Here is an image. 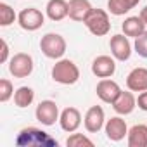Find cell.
<instances>
[{
    "instance_id": "e0dca14e",
    "label": "cell",
    "mask_w": 147,
    "mask_h": 147,
    "mask_svg": "<svg viewBox=\"0 0 147 147\" xmlns=\"http://www.w3.org/2000/svg\"><path fill=\"white\" fill-rule=\"evenodd\" d=\"M67 4H69V12H67L69 19L78 21V23H83L88 12L94 9L88 0H69Z\"/></svg>"
},
{
    "instance_id": "83f0119b",
    "label": "cell",
    "mask_w": 147,
    "mask_h": 147,
    "mask_svg": "<svg viewBox=\"0 0 147 147\" xmlns=\"http://www.w3.org/2000/svg\"><path fill=\"white\" fill-rule=\"evenodd\" d=\"M140 18H142V21H144V23L147 24V5H145V7H144L142 11H140Z\"/></svg>"
},
{
    "instance_id": "5b68a950",
    "label": "cell",
    "mask_w": 147,
    "mask_h": 147,
    "mask_svg": "<svg viewBox=\"0 0 147 147\" xmlns=\"http://www.w3.org/2000/svg\"><path fill=\"white\" fill-rule=\"evenodd\" d=\"M33 57L26 52H18L9 61V73L14 78H28L33 73Z\"/></svg>"
},
{
    "instance_id": "277c9868",
    "label": "cell",
    "mask_w": 147,
    "mask_h": 147,
    "mask_svg": "<svg viewBox=\"0 0 147 147\" xmlns=\"http://www.w3.org/2000/svg\"><path fill=\"white\" fill-rule=\"evenodd\" d=\"M66 40L59 33H47L40 40V50L49 59H61L66 54Z\"/></svg>"
},
{
    "instance_id": "9c48e42d",
    "label": "cell",
    "mask_w": 147,
    "mask_h": 147,
    "mask_svg": "<svg viewBox=\"0 0 147 147\" xmlns=\"http://www.w3.org/2000/svg\"><path fill=\"white\" fill-rule=\"evenodd\" d=\"M83 125H85V130L88 133H97L104 128L106 125V114H104V109L100 106H92L85 118H83Z\"/></svg>"
},
{
    "instance_id": "9a60e30c",
    "label": "cell",
    "mask_w": 147,
    "mask_h": 147,
    "mask_svg": "<svg viewBox=\"0 0 147 147\" xmlns=\"http://www.w3.org/2000/svg\"><path fill=\"white\" fill-rule=\"evenodd\" d=\"M135 107H137V99H135V95L131 94V90H130V92H123V90H121L119 97L113 102V109H114L119 116L131 114Z\"/></svg>"
},
{
    "instance_id": "44dd1931",
    "label": "cell",
    "mask_w": 147,
    "mask_h": 147,
    "mask_svg": "<svg viewBox=\"0 0 147 147\" xmlns=\"http://www.w3.org/2000/svg\"><path fill=\"white\" fill-rule=\"evenodd\" d=\"M33 100H35V90L31 87H19L14 92V104L21 109L31 106Z\"/></svg>"
},
{
    "instance_id": "8fae6325",
    "label": "cell",
    "mask_w": 147,
    "mask_h": 147,
    "mask_svg": "<svg viewBox=\"0 0 147 147\" xmlns=\"http://www.w3.org/2000/svg\"><path fill=\"white\" fill-rule=\"evenodd\" d=\"M92 73L97 78H111L116 73V59L111 55H99L92 62Z\"/></svg>"
},
{
    "instance_id": "4fadbf2b",
    "label": "cell",
    "mask_w": 147,
    "mask_h": 147,
    "mask_svg": "<svg viewBox=\"0 0 147 147\" xmlns=\"http://www.w3.org/2000/svg\"><path fill=\"white\" fill-rule=\"evenodd\" d=\"M104 130H106V135L111 142H119L128 135V126H126L125 119L119 118V116H114V118L107 119L106 125H104Z\"/></svg>"
},
{
    "instance_id": "ba28073f",
    "label": "cell",
    "mask_w": 147,
    "mask_h": 147,
    "mask_svg": "<svg viewBox=\"0 0 147 147\" xmlns=\"http://www.w3.org/2000/svg\"><path fill=\"white\" fill-rule=\"evenodd\" d=\"M109 49H111V54L116 61H128L130 55H131V43L128 40V36L123 33V35H114L111 36V42H109Z\"/></svg>"
},
{
    "instance_id": "5bb4252c",
    "label": "cell",
    "mask_w": 147,
    "mask_h": 147,
    "mask_svg": "<svg viewBox=\"0 0 147 147\" xmlns=\"http://www.w3.org/2000/svg\"><path fill=\"white\" fill-rule=\"evenodd\" d=\"M126 87L131 92H145L147 90V67H135L126 76Z\"/></svg>"
},
{
    "instance_id": "3957f363",
    "label": "cell",
    "mask_w": 147,
    "mask_h": 147,
    "mask_svg": "<svg viewBox=\"0 0 147 147\" xmlns=\"http://www.w3.org/2000/svg\"><path fill=\"white\" fill-rule=\"evenodd\" d=\"M83 24L87 26V30L95 35V36H106L111 31V21H109V14L104 9H92L88 12V16L85 18Z\"/></svg>"
},
{
    "instance_id": "30bf717a",
    "label": "cell",
    "mask_w": 147,
    "mask_h": 147,
    "mask_svg": "<svg viewBox=\"0 0 147 147\" xmlns=\"http://www.w3.org/2000/svg\"><path fill=\"white\" fill-rule=\"evenodd\" d=\"M95 92H97V97H99L102 102H106V104H113V102L119 97L121 88H119V85H118L114 80L102 78V80L97 83Z\"/></svg>"
},
{
    "instance_id": "2e32d148",
    "label": "cell",
    "mask_w": 147,
    "mask_h": 147,
    "mask_svg": "<svg viewBox=\"0 0 147 147\" xmlns=\"http://www.w3.org/2000/svg\"><path fill=\"white\" fill-rule=\"evenodd\" d=\"M69 12V4L66 0H49L45 5V14L50 21H62L64 18H67Z\"/></svg>"
},
{
    "instance_id": "d6986e66",
    "label": "cell",
    "mask_w": 147,
    "mask_h": 147,
    "mask_svg": "<svg viewBox=\"0 0 147 147\" xmlns=\"http://www.w3.org/2000/svg\"><path fill=\"white\" fill-rule=\"evenodd\" d=\"M128 147H147V125H135L126 135Z\"/></svg>"
},
{
    "instance_id": "6da1fadb",
    "label": "cell",
    "mask_w": 147,
    "mask_h": 147,
    "mask_svg": "<svg viewBox=\"0 0 147 147\" xmlns=\"http://www.w3.org/2000/svg\"><path fill=\"white\" fill-rule=\"evenodd\" d=\"M16 144L19 147H57V140H54L47 131L33 126L23 128L16 137Z\"/></svg>"
},
{
    "instance_id": "484cf974",
    "label": "cell",
    "mask_w": 147,
    "mask_h": 147,
    "mask_svg": "<svg viewBox=\"0 0 147 147\" xmlns=\"http://www.w3.org/2000/svg\"><path fill=\"white\" fill-rule=\"evenodd\" d=\"M137 106H138V109H142V111L147 113V90L138 94V97H137Z\"/></svg>"
},
{
    "instance_id": "603a6c76",
    "label": "cell",
    "mask_w": 147,
    "mask_h": 147,
    "mask_svg": "<svg viewBox=\"0 0 147 147\" xmlns=\"http://www.w3.org/2000/svg\"><path fill=\"white\" fill-rule=\"evenodd\" d=\"M66 145L67 147H82V145H94V142L88 137H85L83 133H75L73 131V135L67 137Z\"/></svg>"
},
{
    "instance_id": "7a4b0ae2",
    "label": "cell",
    "mask_w": 147,
    "mask_h": 147,
    "mask_svg": "<svg viewBox=\"0 0 147 147\" xmlns=\"http://www.w3.org/2000/svg\"><path fill=\"white\" fill-rule=\"evenodd\" d=\"M52 80L61 85H75L80 80V69L71 59H59L52 67Z\"/></svg>"
},
{
    "instance_id": "ffe728a7",
    "label": "cell",
    "mask_w": 147,
    "mask_h": 147,
    "mask_svg": "<svg viewBox=\"0 0 147 147\" xmlns=\"http://www.w3.org/2000/svg\"><path fill=\"white\" fill-rule=\"evenodd\" d=\"M140 0H109L107 2V9L113 16H125L126 12H130Z\"/></svg>"
},
{
    "instance_id": "cb8c5ba5",
    "label": "cell",
    "mask_w": 147,
    "mask_h": 147,
    "mask_svg": "<svg viewBox=\"0 0 147 147\" xmlns=\"http://www.w3.org/2000/svg\"><path fill=\"white\" fill-rule=\"evenodd\" d=\"M11 97H14V87L11 80L2 78L0 80V102H7Z\"/></svg>"
},
{
    "instance_id": "7402d4cb",
    "label": "cell",
    "mask_w": 147,
    "mask_h": 147,
    "mask_svg": "<svg viewBox=\"0 0 147 147\" xmlns=\"http://www.w3.org/2000/svg\"><path fill=\"white\" fill-rule=\"evenodd\" d=\"M16 19H18V16L9 4H5V2L0 4V26H11Z\"/></svg>"
},
{
    "instance_id": "ac0fdd59",
    "label": "cell",
    "mask_w": 147,
    "mask_h": 147,
    "mask_svg": "<svg viewBox=\"0 0 147 147\" xmlns=\"http://www.w3.org/2000/svg\"><path fill=\"white\" fill-rule=\"evenodd\" d=\"M145 26H147V24L142 21L140 16H130V18H126V19L123 21L121 30H123V33H125L126 36L137 38V36H140V35L145 31Z\"/></svg>"
},
{
    "instance_id": "d4e9b609",
    "label": "cell",
    "mask_w": 147,
    "mask_h": 147,
    "mask_svg": "<svg viewBox=\"0 0 147 147\" xmlns=\"http://www.w3.org/2000/svg\"><path fill=\"white\" fill-rule=\"evenodd\" d=\"M135 52L140 55V57H144V59H147V30L140 35V36H137L135 38Z\"/></svg>"
},
{
    "instance_id": "52a82bcc",
    "label": "cell",
    "mask_w": 147,
    "mask_h": 147,
    "mask_svg": "<svg viewBox=\"0 0 147 147\" xmlns=\"http://www.w3.org/2000/svg\"><path fill=\"white\" fill-rule=\"evenodd\" d=\"M35 116L36 119L45 125V126H52L55 125V121H59V107L54 100H42L38 106H36V111H35Z\"/></svg>"
},
{
    "instance_id": "8992f818",
    "label": "cell",
    "mask_w": 147,
    "mask_h": 147,
    "mask_svg": "<svg viewBox=\"0 0 147 147\" xmlns=\"http://www.w3.org/2000/svg\"><path fill=\"white\" fill-rule=\"evenodd\" d=\"M18 23L23 30L26 31H36L43 26L45 23V16L42 14L40 9L36 7H28V9H23L19 14H18Z\"/></svg>"
},
{
    "instance_id": "7c38bea8",
    "label": "cell",
    "mask_w": 147,
    "mask_h": 147,
    "mask_svg": "<svg viewBox=\"0 0 147 147\" xmlns=\"http://www.w3.org/2000/svg\"><path fill=\"white\" fill-rule=\"evenodd\" d=\"M59 125L67 133L76 131L80 128V125H82V113L76 107H66V109H62V113L59 116Z\"/></svg>"
},
{
    "instance_id": "4316f807",
    "label": "cell",
    "mask_w": 147,
    "mask_h": 147,
    "mask_svg": "<svg viewBox=\"0 0 147 147\" xmlns=\"http://www.w3.org/2000/svg\"><path fill=\"white\" fill-rule=\"evenodd\" d=\"M0 43H2V55H0V62H7V59H9V45H7L5 40H2Z\"/></svg>"
}]
</instances>
